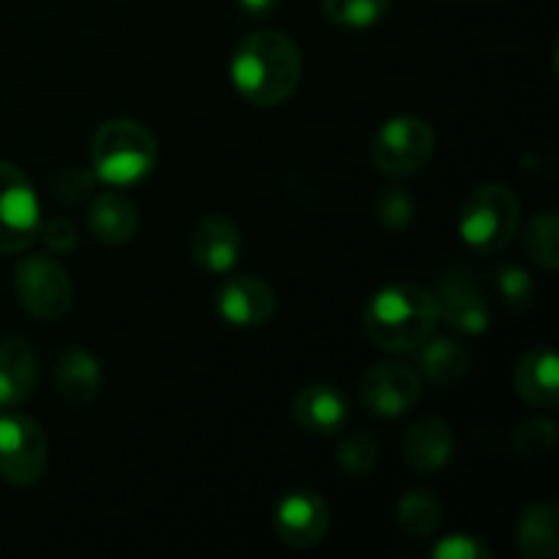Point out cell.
Returning <instances> with one entry per match:
<instances>
[{"mask_svg":"<svg viewBox=\"0 0 559 559\" xmlns=\"http://www.w3.org/2000/svg\"><path fill=\"white\" fill-rule=\"evenodd\" d=\"M229 76L240 96L254 107H278L287 102L304 76V58L284 31L249 33L235 47Z\"/></svg>","mask_w":559,"mask_h":559,"instance_id":"cell-1","label":"cell"},{"mask_svg":"<svg viewBox=\"0 0 559 559\" xmlns=\"http://www.w3.org/2000/svg\"><path fill=\"white\" fill-rule=\"evenodd\" d=\"M440 325L437 295L413 282L377 289L364 309V331L371 344L393 355H409Z\"/></svg>","mask_w":559,"mask_h":559,"instance_id":"cell-2","label":"cell"},{"mask_svg":"<svg viewBox=\"0 0 559 559\" xmlns=\"http://www.w3.org/2000/svg\"><path fill=\"white\" fill-rule=\"evenodd\" d=\"M91 162L102 183L129 189L151 178L158 162V142L147 126L131 118H112L93 134Z\"/></svg>","mask_w":559,"mask_h":559,"instance_id":"cell-3","label":"cell"},{"mask_svg":"<svg viewBox=\"0 0 559 559\" xmlns=\"http://www.w3.org/2000/svg\"><path fill=\"white\" fill-rule=\"evenodd\" d=\"M519 229V197L506 183H484L459 213V235L478 254H500Z\"/></svg>","mask_w":559,"mask_h":559,"instance_id":"cell-4","label":"cell"},{"mask_svg":"<svg viewBox=\"0 0 559 559\" xmlns=\"http://www.w3.org/2000/svg\"><path fill=\"white\" fill-rule=\"evenodd\" d=\"M435 129L418 115H396L385 120L371 140V164L388 178H409L435 156Z\"/></svg>","mask_w":559,"mask_h":559,"instance_id":"cell-5","label":"cell"},{"mask_svg":"<svg viewBox=\"0 0 559 559\" xmlns=\"http://www.w3.org/2000/svg\"><path fill=\"white\" fill-rule=\"evenodd\" d=\"M14 289L22 309L41 322L63 320L74 295L66 267L47 254H31L20 260L14 271Z\"/></svg>","mask_w":559,"mask_h":559,"instance_id":"cell-6","label":"cell"},{"mask_svg":"<svg viewBox=\"0 0 559 559\" xmlns=\"http://www.w3.org/2000/svg\"><path fill=\"white\" fill-rule=\"evenodd\" d=\"M41 227L36 189L16 164L0 162V254L31 249Z\"/></svg>","mask_w":559,"mask_h":559,"instance_id":"cell-7","label":"cell"},{"mask_svg":"<svg viewBox=\"0 0 559 559\" xmlns=\"http://www.w3.org/2000/svg\"><path fill=\"white\" fill-rule=\"evenodd\" d=\"M47 462L49 445L41 426L5 409L0 415V478L14 486H33L47 473Z\"/></svg>","mask_w":559,"mask_h":559,"instance_id":"cell-8","label":"cell"},{"mask_svg":"<svg viewBox=\"0 0 559 559\" xmlns=\"http://www.w3.org/2000/svg\"><path fill=\"white\" fill-rule=\"evenodd\" d=\"M358 399L374 418H399L418 404V371L407 364H374L360 377Z\"/></svg>","mask_w":559,"mask_h":559,"instance_id":"cell-9","label":"cell"},{"mask_svg":"<svg viewBox=\"0 0 559 559\" xmlns=\"http://www.w3.org/2000/svg\"><path fill=\"white\" fill-rule=\"evenodd\" d=\"M328 527H331V511L317 491L295 489L276 502L273 530H276V538L289 549H311L322 544Z\"/></svg>","mask_w":559,"mask_h":559,"instance_id":"cell-10","label":"cell"},{"mask_svg":"<svg viewBox=\"0 0 559 559\" xmlns=\"http://www.w3.org/2000/svg\"><path fill=\"white\" fill-rule=\"evenodd\" d=\"M243 251V238L233 218L227 216H205L194 227L189 238V257L200 271L211 276H224L233 271Z\"/></svg>","mask_w":559,"mask_h":559,"instance_id":"cell-11","label":"cell"},{"mask_svg":"<svg viewBox=\"0 0 559 559\" xmlns=\"http://www.w3.org/2000/svg\"><path fill=\"white\" fill-rule=\"evenodd\" d=\"M216 311L233 328H260L276 311V295L262 278L233 276L218 287Z\"/></svg>","mask_w":559,"mask_h":559,"instance_id":"cell-12","label":"cell"},{"mask_svg":"<svg viewBox=\"0 0 559 559\" xmlns=\"http://www.w3.org/2000/svg\"><path fill=\"white\" fill-rule=\"evenodd\" d=\"M349 418V404L331 382H311L300 388L293 399V420L300 431L314 437H331L344 429Z\"/></svg>","mask_w":559,"mask_h":559,"instance_id":"cell-13","label":"cell"},{"mask_svg":"<svg viewBox=\"0 0 559 559\" xmlns=\"http://www.w3.org/2000/svg\"><path fill=\"white\" fill-rule=\"evenodd\" d=\"M437 304H440V320H445L451 331L459 333V336L475 338L489 331V304L484 300L480 289L473 282H467V278L448 276L440 284Z\"/></svg>","mask_w":559,"mask_h":559,"instance_id":"cell-14","label":"cell"},{"mask_svg":"<svg viewBox=\"0 0 559 559\" xmlns=\"http://www.w3.org/2000/svg\"><path fill=\"white\" fill-rule=\"evenodd\" d=\"M402 456L418 475L440 473L453 459V431L442 418H420L402 437Z\"/></svg>","mask_w":559,"mask_h":559,"instance_id":"cell-15","label":"cell"},{"mask_svg":"<svg viewBox=\"0 0 559 559\" xmlns=\"http://www.w3.org/2000/svg\"><path fill=\"white\" fill-rule=\"evenodd\" d=\"M36 349L25 336H5L0 342V413L16 409L36 391Z\"/></svg>","mask_w":559,"mask_h":559,"instance_id":"cell-16","label":"cell"},{"mask_svg":"<svg viewBox=\"0 0 559 559\" xmlns=\"http://www.w3.org/2000/svg\"><path fill=\"white\" fill-rule=\"evenodd\" d=\"M513 391L530 407L555 409L559 402V360L555 349L535 347L513 369Z\"/></svg>","mask_w":559,"mask_h":559,"instance_id":"cell-17","label":"cell"},{"mask_svg":"<svg viewBox=\"0 0 559 559\" xmlns=\"http://www.w3.org/2000/svg\"><path fill=\"white\" fill-rule=\"evenodd\" d=\"M140 227V211L118 189L102 191L87 211V229L104 246H123Z\"/></svg>","mask_w":559,"mask_h":559,"instance_id":"cell-18","label":"cell"},{"mask_svg":"<svg viewBox=\"0 0 559 559\" xmlns=\"http://www.w3.org/2000/svg\"><path fill=\"white\" fill-rule=\"evenodd\" d=\"M102 366L87 349L69 347L55 360V388L71 407H87L102 393Z\"/></svg>","mask_w":559,"mask_h":559,"instance_id":"cell-19","label":"cell"},{"mask_svg":"<svg viewBox=\"0 0 559 559\" xmlns=\"http://www.w3.org/2000/svg\"><path fill=\"white\" fill-rule=\"evenodd\" d=\"M516 546L527 559H555L559 555V508L551 500L533 502L516 522Z\"/></svg>","mask_w":559,"mask_h":559,"instance_id":"cell-20","label":"cell"},{"mask_svg":"<svg viewBox=\"0 0 559 559\" xmlns=\"http://www.w3.org/2000/svg\"><path fill=\"white\" fill-rule=\"evenodd\" d=\"M415 355L420 374L440 388L459 385L469 374V353L456 338L429 336L415 349Z\"/></svg>","mask_w":559,"mask_h":559,"instance_id":"cell-21","label":"cell"},{"mask_svg":"<svg viewBox=\"0 0 559 559\" xmlns=\"http://www.w3.org/2000/svg\"><path fill=\"white\" fill-rule=\"evenodd\" d=\"M396 522L399 530L409 538H435L440 533L442 522H445V508L431 491L413 489L399 500Z\"/></svg>","mask_w":559,"mask_h":559,"instance_id":"cell-22","label":"cell"},{"mask_svg":"<svg viewBox=\"0 0 559 559\" xmlns=\"http://www.w3.org/2000/svg\"><path fill=\"white\" fill-rule=\"evenodd\" d=\"M524 249L530 260L544 271L555 273L559 267V218L555 211H544L530 218L524 233Z\"/></svg>","mask_w":559,"mask_h":559,"instance_id":"cell-23","label":"cell"},{"mask_svg":"<svg viewBox=\"0 0 559 559\" xmlns=\"http://www.w3.org/2000/svg\"><path fill=\"white\" fill-rule=\"evenodd\" d=\"M320 9L333 25L347 27V31H366L385 20L391 0H320Z\"/></svg>","mask_w":559,"mask_h":559,"instance_id":"cell-24","label":"cell"},{"mask_svg":"<svg viewBox=\"0 0 559 559\" xmlns=\"http://www.w3.org/2000/svg\"><path fill=\"white\" fill-rule=\"evenodd\" d=\"M380 462V442L369 431H349L342 437L336 448V464L338 469L349 475V478H366L371 469Z\"/></svg>","mask_w":559,"mask_h":559,"instance_id":"cell-25","label":"cell"},{"mask_svg":"<svg viewBox=\"0 0 559 559\" xmlns=\"http://www.w3.org/2000/svg\"><path fill=\"white\" fill-rule=\"evenodd\" d=\"M495 287L502 304L511 311H524L533 306L535 284L524 267L519 265H500L495 273Z\"/></svg>","mask_w":559,"mask_h":559,"instance_id":"cell-26","label":"cell"},{"mask_svg":"<svg viewBox=\"0 0 559 559\" xmlns=\"http://www.w3.org/2000/svg\"><path fill=\"white\" fill-rule=\"evenodd\" d=\"M374 211H377V222H380L385 229H391V233H404V229L415 222L413 194L399 189V186L385 189L380 197H377Z\"/></svg>","mask_w":559,"mask_h":559,"instance_id":"cell-27","label":"cell"},{"mask_svg":"<svg viewBox=\"0 0 559 559\" xmlns=\"http://www.w3.org/2000/svg\"><path fill=\"white\" fill-rule=\"evenodd\" d=\"M513 448L522 456H544L555 448L557 442V426L551 418H530L513 429L511 435Z\"/></svg>","mask_w":559,"mask_h":559,"instance_id":"cell-28","label":"cell"},{"mask_svg":"<svg viewBox=\"0 0 559 559\" xmlns=\"http://www.w3.org/2000/svg\"><path fill=\"white\" fill-rule=\"evenodd\" d=\"M431 555L437 559H489L491 551L489 546H486L480 538H475V535L456 533L437 540Z\"/></svg>","mask_w":559,"mask_h":559,"instance_id":"cell-29","label":"cell"},{"mask_svg":"<svg viewBox=\"0 0 559 559\" xmlns=\"http://www.w3.org/2000/svg\"><path fill=\"white\" fill-rule=\"evenodd\" d=\"M93 183H96V175L85 173V169H60L58 175H52V194L60 197L63 202H80L91 194Z\"/></svg>","mask_w":559,"mask_h":559,"instance_id":"cell-30","label":"cell"},{"mask_svg":"<svg viewBox=\"0 0 559 559\" xmlns=\"http://www.w3.org/2000/svg\"><path fill=\"white\" fill-rule=\"evenodd\" d=\"M38 238L44 240V246L49 251H58V254H71L76 249V243H80V233H76V227L69 218H49V222H41Z\"/></svg>","mask_w":559,"mask_h":559,"instance_id":"cell-31","label":"cell"},{"mask_svg":"<svg viewBox=\"0 0 559 559\" xmlns=\"http://www.w3.org/2000/svg\"><path fill=\"white\" fill-rule=\"evenodd\" d=\"M240 9L251 16H267L278 5V0H238Z\"/></svg>","mask_w":559,"mask_h":559,"instance_id":"cell-32","label":"cell"}]
</instances>
